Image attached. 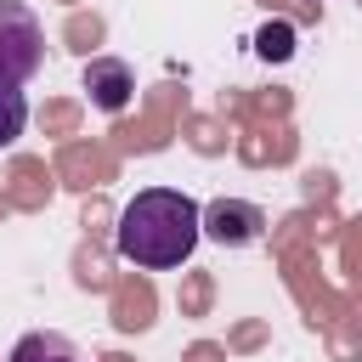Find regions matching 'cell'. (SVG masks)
Here are the masks:
<instances>
[{"label": "cell", "instance_id": "1", "mask_svg": "<svg viewBox=\"0 0 362 362\" xmlns=\"http://www.w3.org/2000/svg\"><path fill=\"white\" fill-rule=\"evenodd\" d=\"M204 238V209L175 192V187H147L136 192L124 209H119V226H113V249L119 260L130 266H147V272H170L181 266Z\"/></svg>", "mask_w": 362, "mask_h": 362}, {"label": "cell", "instance_id": "2", "mask_svg": "<svg viewBox=\"0 0 362 362\" xmlns=\"http://www.w3.org/2000/svg\"><path fill=\"white\" fill-rule=\"evenodd\" d=\"M45 62V28L23 0H0V85L34 79Z\"/></svg>", "mask_w": 362, "mask_h": 362}, {"label": "cell", "instance_id": "3", "mask_svg": "<svg viewBox=\"0 0 362 362\" xmlns=\"http://www.w3.org/2000/svg\"><path fill=\"white\" fill-rule=\"evenodd\" d=\"M260 226H266V215L255 209V204H243V198H215L209 209H204V232L215 238V243H255L260 238Z\"/></svg>", "mask_w": 362, "mask_h": 362}, {"label": "cell", "instance_id": "4", "mask_svg": "<svg viewBox=\"0 0 362 362\" xmlns=\"http://www.w3.org/2000/svg\"><path fill=\"white\" fill-rule=\"evenodd\" d=\"M85 90H90V102H96L102 113H124V107H130V90H136L130 62H119V57H90V62H85Z\"/></svg>", "mask_w": 362, "mask_h": 362}, {"label": "cell", "instance_id": "5", "mask_svg": "<svg viewBox=\"0 0 362 362\" xmlns=\"http://www.w3.org/2000/svg\"><path fill=\"white\" fill-rule=\"evenodd\" d=\"M11 362H79V351H74L68 334L40 328V334H23V339L11 345Z\"/></svg>", "mask_w": 362, "mask_h": 362}, {"label": "cell", "instance_id": "6", "mask_svg": "<svg viewBox=\"0 0 362 362\" xmlns=\"http://www.w3.org/2000/svg\"><path fill=\"white\" fill-rule=\"evenodd\" d=\"M28 124V96L17 85H0V147H11Z\"/></svg>", "mask_w": 362, "mask_h": 362}, {"label": "cell", "instance_id": "7", "mask_svg": "<svg viewBox=\"0 0 362 362\" xmlns=\"http://www.w3.org/2000/svg\"><path fill=\"white\" fill-rule=\"evenodd\" d=\"M255 51H260L266 62H283V57L294 51V28H288V23H266V28L255 34Z\"/></svg>", "mask_w": 362, "mask_h": 362}, {"label": "cell", "instance_id": "8", "mask_svg": "<svg viewBox=\"0 0 362 362\" xmlns=\"http://www.w3.org/2000/svg\"><path fill=\"white\" fill-rule=\"evenodd\" d=\"M356 6H362V0H356Z\"/></svg>", "mask_w": 362, "mask_h": 362}]
</instances>
